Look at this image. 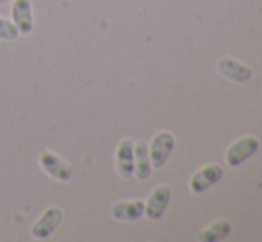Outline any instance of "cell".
<instances>
[{"mask_svg": "<svg viewBox=\"0 0 262 242\" xmlns=\"http://www.w3.org/2000/svg\"><path fill=\"white\" fill-rule=\"evenodd\" d=\"M62 210L59 207H50L39 215L38 221L32 225L31 228V235L36 240H45L49 237H52L55 233V230L59 228V225L62 223Z\"/></svg>", "mask_w": 262, "mask_h": 242, "instance_id": "3957f363", "label": "cell"}, {"mask_svg": "<svg viewBox=\"0 0 262 242\" xmlns=\"http://www.w3.org/2000/svg\"><path fill=\"white\" fill-rule=\"evenodd\" d=\"M39 166L54 180L70 182L73 178V167L64 159H61L57 153L50 152V150L41 152V155H39Z\"/></svg>", "mask_w": 262, "mask_h": 242, "instance_id": "7a4b0ae2", "label": "cell"}, {"mask_svg": "<svg viewBox=\"0 0 262 242\" xmlns=\"http://www.w3.org/2000/svg\"><path fill=\"white\" fill-rule=\"evenodd\" d=\"M20 36V31L13 23V20H6V18L0 16V41H14Z\"/></svg>", "mask_w": 262, "mask_h": 242, "instance_id": "4fadbf2b", "label": "cell"}, {"mask_svg": "<svg viewBox=\"0 0 262 242\" xmlns=\"http://www.w3.org/2000/svg\"><path fill=\"white\" fill-rule=\"evenodd\" d=\"M259 146H260L259 139L253 137V135H246V137L237 139V141L232 142V144L228 146L227 153H225V162H227L230 167L241 166V164L246 162L250 157L255 155Z\"/></svg>", "mask_w": 262, "mask_h": 242, "instance_id": "6da1fadb", "label": "cell"}, {"mask_svg": "<svg viewBox=\"0 0 262 242\" xmlns=\"http://www.w3.org/2000/svg\"><path fill=\"white\" fill-rule=\"evenodd\" d=\"M152 173V162H150L148 144L145 141H139L134 144V175L139 180H146Z\"/></svg>", "mask_w": 262, "mask_h": 242, "instance_id": "8fae6325", "label": "cell"}, {"mask_svg": "<svg viewBox=\"0 0 262 242\" xmlns=\"http://www.w3.org/2000/svg\"><path fill=\"white\" fill-rule=\"evenodd\" d=\"M11 20L18 27L21 36H29L34 31V13H32V0H13L11 7Z\"/></svg>", "mask_w": 262, "mask_h": 242, "instance_id": "5b68a950", "label": "cell"}, {"mask_svg": "<svg viewBox=\"0 0 262 242\" xmlns=\"http://www.w3.org/2000/svg\"><path fill=\"white\" fill-rule=\"evenodd\" d=\"M169 201H171V189L169 185H159L152 190L145 203V214L152 221H159L164 215L166 208H168Z\"/></svg>", "mask_w": 262, "mask_h": 242, "instance_id": "8992f818", "label": "cell"}, {"mask_svg": "<svg viewBox=\"0 0 262 242\" xmlns=\"http://www.w3.org/2000/svg\"><path fill=\"white\" fill-rule=\"evenodd\" d=\"M223 178V167L217 164H210L202 170H198L196 173L191 177L189 180V189L193 194H202L209 189V187L216 185L217 182Z\"/></svg>", "mask_w": 262, "mask_h": 242, "instance_id": "52a82bcc", "label": "cell"}, {"mask_svg": "<svg viewBox=\"0 0 262 242\" xmlns=\"http://www.w3.org/2000/svg\"><path fill=\"white\" fill-rule=\"evenodd\" d=\"M111 215L114 219H120V221H136V219L145 215V201H118L111 208Z\"/></svg>", "mask_w": 262, "mask_h": 242, "instance_id": "30bf717a", "label": "cell"}, {"mask_svg": "<svg viewBox=\"0 0 262 242\" xmlns=\"http://www.w3.org/2000/svg\"><path fill=\"white\" fill-rule=\"evenodd\" d=\"M9 2H13V0H0V6H4V4H9Z\"/></svg>", "mask_w": 262, "mask_h": 242, "instance_id": "5bb4252c", "label": "cell"}, {"mask_svg": "<svg viewBox=\"0 0 262 242\" xmlns=\"http://www.w3.org/2000/svg\"><path fill=\"white\" fill-rule=\"evenodd\" d=\"M217 71L228 79L230 82L235 84H245L248 80H252L253 77V69L248 68L246 64L243 62L232 59V57H223V59L217 61Z\"/></svg>", "mask_w": 262, "mask_h": 242, "instance_id": "ba28073f", "label": "cell"}, {"mask_svg": "<svg viewBox=\"0 0 262 242\" xmlns=\"http://www.w3.org/2000/svg\"><path fill=\"white\" fill-rule=\"evenodd\" d=\"M116 170L121 178H130L134 175V142L123 139L116 148Z\"/></svg>", "mask_w": 262, "mask_h": 242, "instance_id": "9c48e42d", "label": "cell"}, {"mask_svg": "<svg viewBox=\"0 0 262 242\" xmlns=\"http://www.w3.org/2000/svg\"><path fill=\"white\" fill-rule=\"evenodd\" d=\"M173 148H175V137H173L171 132H161L154 137L152 144L148 146L150 152V162L152 167H162L168 160V157L171 155Z\"/></svg>", "mask_w": 262, "mask_h": 242, "instance_id": "277c9868", "label": "cell"}, {"mask_svg": "<svg viewBox=\"0 0 262 242\" xmlns=\"http://www.w3.org/2000/svg\"><path fill=\"white\" fill-rule=\"evenodd\" d=\"M230 232H232L230 221H227V219H217V221H214L212 225H209L207 228H204L198 233V240L217 242V240L227 239V237L230 235Z\"/></svg>", "mask_w": 262, "mask_h": 242, "instance_id": "7c38bea8", "label": "cell"}]
</instances>
